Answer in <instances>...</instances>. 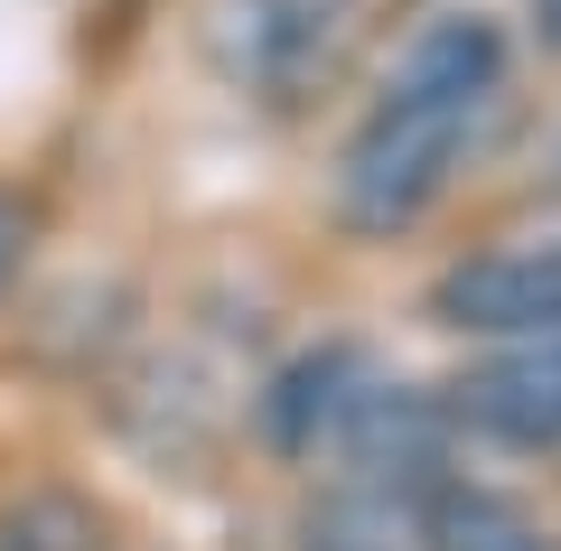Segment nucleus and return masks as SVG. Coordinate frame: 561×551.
I'll return each instance as SVG.
<instances>
[{
	"label": "nucleus",
	"instance_id": "nucleus-1",
	"mask_svg": "<svg viewBox=\"0 0 561 551\" xmlns=\"http://www.w3.org/2000/svg\"><path fill=\"white\" fill-rule=\"evenodd\" d=\"M496 84H505L496 20H478V10L431 20L412 47H402V66L383 76V94H375V113L356 122V140H346V159H337V216L356 225V234H393V225H412L421 206L449 187V169L468 159V140H478Z\"/></svg>",
	"mask_w": 561,
	"mask_h": 551
},
{
	"label": "nucleus",
	"instance_id": "nucleus-2",
	"mask_svg": "<svg viewBox=\"0 0 561 551\" xmlns=\"http://www.w3.org/2000/svg\"><path fill=\"white\" fill-rule=\"evenodd\" d=\"M431 309L468 336H561V243H515L440 272Z\"/></svg>",
	"mask_w": 561,
	"mask_h": 551
},
{
	"label": "nucleus",
	"instance_id": "nucleus-3",
	"mask_svg": "<svg viewBox=\"0 0 561 551\" xmlns=\"http://www.w3.org/2000/svg\"><path fill=\"white\" fill-rule=\"evenodd\" d=\"M459 421L505 449H552L561 439V336H524L496 365L459 383Z\"/></svg>",
	"mask_w": 561,
	"mask_h": 551
},
{
	"label": "nucleus",
	"instance_id": "nucleus-4",
	"mask_svg": "<svg viewBox=\"0 0 561 551\" xmlns=\"http://www.w3.org/2000/svg\"><path fill=\"white\" fill-rule=\"evenodd\" d=\"M375 393V375H365V355H346V346H328V355H309V365H290L280 375V393H272V439L280 449H337V431L356 421V402Z\"/></svg>",
	"mask_w": 561,
	"mask_h": 551
},
{
	"label": "nucleus",
	"instance_id": "nucleus-5",
	"mask_svg": "<svg viewBox=\"0 0 561 551\" xmlns=\"http://www.w3.org/2000/svg\"><path fill=\"white\" fill-rule=\"evenodd\" d=\"M431 542V524H421V505L402 486H337L319 514H309L300 551H421Z\"/></svg>",
	"mask_w": 561,
	"mask_h": 551
},
{
	"label": "nucleus",
	"instance_id": "nucleus-6",
	"mask_svg": "<svg viewBox=\"0 0 561 551\" xmlns=\"http://www.w3.org/2000/svg\"><path fill=\"white\" fill-rule=\"evenodd\" d=\"M421 524H431V542H440V551H552L515 505H496V495H440Z\"/></svg>",
	"mask_w": 561,
	"mask_h": 551
},
{
	"label": "nucleus",
	"instance_id": "nucleus-7",
	"mask_svg": "<svg viewBox=\"0 0 561 551\" xmlns=\"http://www.w3.org/2000/svg\"><path fill=\"white\" fill-rule=\"evenodd\" d=\"M20 206H0V290H10V272H20Z\"/></svg>",
	"mask_w": 561,
	"mask_h": 551
},
{
	"label": "nucleus",
	"instance_id": "nucleus-8",
	"mask_svg": "<svg viewBox=\"0 0 561 551\" xmlns=\"http://www.w3.org/2000/svg\"><path fill=\"white\" fill-rule=\"evenodd\" d=\"M534 28H542V47H561V0H534Z\"/></svg>",
	"mask_w": 561,
	"mask_h": 551
}]
</instances>
